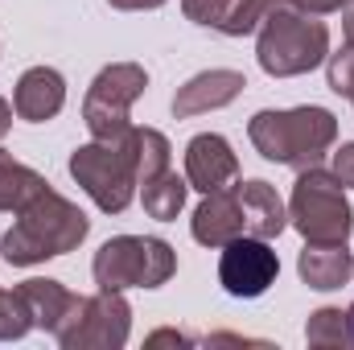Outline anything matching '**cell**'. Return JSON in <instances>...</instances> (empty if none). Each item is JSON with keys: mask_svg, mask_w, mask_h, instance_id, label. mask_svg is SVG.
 <instances>
[{"mask_svg": "<svg viewBox=\"0 0 354 350\" xmlns=\"http://www.w3.org/2000/svg\"><path fill=\"white\" fill-rule=\"evenodd\" d=\"M91 231V219L71 202L62 198L58 190H41L29 206L17 210V223L12 231L0 239V256L12 268H33V264H46L54 256H66L75 252Z\"/></svg>", "mask_w": 354, "mask_h": 350, "instance_id": "cell-1", "label": "cell"}, {"mask_svg": "<svg viewBox=\"0 0 354 350\" xmlns=\"http://www.w3.org/2000/svg\"><path fill=\"white\" fill-rule=\"evenodd\" d=\"M248 136L256 145V153L272 165H288V169H309L322 165V157L334 149L338 140V116L326 107H288V111H256L248 124Z\"/></svg>", "mask_w": 354, "mask_h": 350, "instance_id": "cell-2", "label": "cell"}, {"mask_svg": "<svg viewBox=\"0 0 354 350\" xmlns=\"http://www.w3.org/2000/svg\"><path fill=\"white\" fill-rule=\"evenodd\" d=\"M256 58L268 79H297L330 58V29L313 12L284 4L256 29Z\"/></svg>", "mask_w": 354, "mask_h": 350, "instance_id": "cell-3", "label": "cell"}, {"mask_svg": "<svg viewBox=\"0 0 354 350\" xmlns=\"http://www.w3.org/2000/svg\"><path fill=\"white\" fill-rule=\"evenodd\" d=\"M288 227H297L305 243H346L354 231V206L346 198V185L322 165L301 169L288 198Z\"/></svg>", "mask_w": 354, "mask_h": 350, "instance_id": "cell-4", "label": "cell"}, {"mask_svg": "<svg viewBox=\"0 0 354 350\" xmlns=\"http://www.w3.org/2000/svg\"><path fill=\"white\" fill-rule=\"evenodd\" d=\"M177 272V252L157 239V235H115L107 239L95 260H91V276L99 288H161L169 284Z\"/></svg>", "mask_w": 354, "mask_h": 350, "instance_id": "cell-5", "label": "cell"}, {"mask_svg": "<svg viewBox=\"0 0 354 350\" xmlns=\"http://www.w3.org/2000/svg\"><path fill=\"white\" fill-rule=\"evenodd\" d=\"M71 177L83 185L91 202L103 210V214H124L136 198V161H132V149L128 140H91L79 145L71 153Z\"/></svg>", "mask_w": 354, "mask_h": 350, "instance_id": "cell-6", "label": "cell"}, {"mask_svg": "<svg viewBox=\"0 0 354 350\" xmlns=\"http://www.w3.org/2000/svg\"><path fill=\"white\" fill-rule=\"evenodd\" d=\"M149 75L136 62H111L95 75L83 99V124L95 140H120L132 128V103L145 95Z\"/></svg>", "mask_w": 354, "mask_h": 350, "instance_id": "cell-7", "label": "cell"}, {"mask_svg": "<svg viewBox=\"0 0 354 350\" xmlns=\"http://www.w3.org/2000/svg\"><path fill=\"white\" fill-rule=\"evenodd\" d=\"M132 334V305L115 288H99L95 297H83L79 317L58 334L62 350H120Z\"/></svg>", "mask_w": 354, "mask_h": 350, "instance_id": "cell-8", "label": "cell"}, {"mask_svg": "<svg viewBox=\"0 0 354 350\" xmlns=\"http://www.w3.org/2000/svg\"><path fill=\"white\" fill-rule=\"evenodd\" d=\"M280 276V260L272 252L268 239H256V235H239L223 248V260H218V280L231 297L239 301H256L264 297L268 288L276 284Z\"/></svg>", "mask_w": 354, "mask_h": 350, "instance_id": "cell-9", "label": "cell"}, {"mask_svg": "<svg viewBox=\"0 0 354 350\" xmlns=\"http://www.w3.org/2000/svg\"><path fill=\"white\" fill-rule=\"evenodd\" d=\"M185 181L198 194H214L239 181V157L227 136L218 132H198L185 145Z\"/></svg>", "mask_w": 354, "mask_h": 350, "instance_id": "cell-10", "label": "cell"}, {"mask_svg": "<svg viewBox=\"0 0 354 350\" xmlns=\"http://www.w3.org/2000/svg\"><path fill=\"white\" fill-rule=\"evenodd\" d=\"M17 293H21V301H25L33 326H37V330H50L54 338H58V334L79 317V309H83V297L71 293L62 280H50V276H33V280L17 284Z\"/></svg>", "mask_w": 354, "mask_h": 350, "instance_id": "cell-11", "label": "cell"}, {"mask_svg": "<svg viewBox=\"0 0 354 350\" xmlns=\"http://www.w3.org/2000/svg\"><path fill=\"white\" fill-rule=\"evenodd\" d=\"M243 87H248V79H243L239 71H227V66H218V71H202V75H194L185 87H177L174 116L177 120H194V116L218 111V107L235 103V99L243 95Z\"/></svg>", "mask_w": 354, "mask_h": 350, "instance_id": "cell-12", "label": "cell"}, {"mask_svg": "<svg viewBox=\"0 0 354 350\" xmlns=\"http://www.w3.org/2000/svg\"><path fill=\"white\" fill-rule=\"evenodd\" d=\"M189 235L202 248H227L231 239L248 235L243 210H239V198H235V185L214 190V194H202V202H198V210L189 219Z\"/></svg>", "mask_w": 354, "mask_h": 350, "instance_id": "cell-13", "label": "cell"}, {"mask_svg": "<svg viewBox=\"0 0 354 350\" xmlns=\"http://www.w3.org/2000/svg\"><path fill=\"white\" fill-rule=\"evenodd\" d=\"M62 103H66V79L54 66H29L12 87V111L17 120H29V124L54 120Z\"/></svg>", "mask_w": 354, "mask_h": 350, "instance_id": "cell-14", "label": "cell"}, {"mask_svg": "<svg viewBox=\"0 0 354 350\" xmlns=\"http://www.w3.org/2000/svg\"><path fill=\"white\" fill-rule=\"evenodd\" d=\"M235 198H239V210H243V227L248 235L256 239H276L284 227H288V206L280 202L276 185H268L264 177H252V181H235Z\"/></svg>", "mask_w": 354, "mask_h": 350, "instance_id": "cell-15", "label": "cell"}, {"mask_svg": "<svg viewBox=\"0 0 354 350\" xmlns=\"http://www.w3.org/2000/svg\"><path fill=\"white\" fill-rule=\"evenodd\" d=\"M297 276L317 293H334L354 276V256L346 243H305L297 256Z\"/></svg>", "mask_w": 354, "mask_h": 350, "instance_id": "cell-16", "label": "cell"}, {"mask_svg": "<svg viewBox=\"0 0 354 350\" xmlns=\"http://www.w3.org/2000/svg\"><path fill=\"white\" fill-rule=\"evenodd\" d=\"M46 185H50V181L37 174V169L21 165L12 153H4V149H0V210L17 214V210H21V206H29Z\"/></svg>", "mask_w": 354, "mask_h": 350, "instance_id": "cell-17", "label": "cell"}, {"mask_svg": "<svg viewBox=\"0 0 354 350\" xmlns=\"http://www.w3.org/2000/svg\"><path fill=\"white\" fill-rule=\"evenodd\" d=\"M185 194H189V181L185 177H177L174 169L157 174L153 181H145V190H140L145 214L157 219V223H174L177 214L185 210Z\"/></svg>", "mask_w": 354, "mask_h": 350, "instance_id": "cell-18", "label": "cell"}, {"mask_svg": "<svg viewBox=\"0 0 354 350\" xmlns=\"http://www.w3.org/2000/svg\"><path fill=\"white\" fill-rule=\"evenodd\" d=\"M124 140H128V149H132V161H136V177H140V185L169 169L174 149H169L165 132H157V128H128Z\"/></svg>", "mask_w": 354, "mask_h": 350, "instance_id": "cell-19", "label": "cell"}, {"mask_svg": "<svg viewBox=\"0 0 354 350\" xmlns=\"http://www.w3.org/2000/svg\"><path fill=\"white\" fill-rule=\"evenodd\" d=\"M305 342L313 350H342L351 347V317L342 313V309H317V313H309V322H305Z\"/></svg>", "mask_w": 354, "mask_h": 350, "instance_id": "cell-20", "label": "cell"}, {"mask_svg": "<svg viewBox=\"0 0 354 350\" xmlns=\"http://www.w3.org/2000/svg\"><path fill=\"white\" fill-rule=\"evenodd\" d=\"M284 4H292V0H239L235 12L227 17V25H223L218 33H227V37H248V33H256L268 17H272L276 8H284Z\"/></svg>", "mask_w": 354, "mask_h": 350, "instance_id": "cell-21", "label": "cell"}, {"mask_svg": "<svg viewBox=\"0 0 354 350\" xmlns=\"http://www.w3.org/2000/svg\"><path fill=\"white\" fill-rule=\"evenodd\" d=\"M33 330V317L17 288H0V342H17Z\"/></svg>", "mask_w": 354, "mask_h": 350, "instance_id": "cell-22", "label": "cell"}, {"mask_svg": "<svg viewBox=\"0 0 354 350\" xmlns=\"http://www.w3.org/2000/svg\"><path fill=\"white\" fill-rule=\"evenodd\" d=\"M235 4H239V0H181V12H185V21H194V25L223 29L227 17L235 12Z\"/></svg>", "mask_w": 354, "mask_h": 350, "instance_id": "cell-23", "label": "cell"}, {"mask_svg": "<svg viewBox=\"0 0 354 350\" xmlns=\"http://www.w3.org/2000/svg\"><path fill=\"white\" fill-rule=\"evenodd\" d=\"M326 83H330L334 95L354 99V46H342L338 54H330V62H326Z\"/></svg>", "mask_w": 354, "mask_h": 350, "instance_id": "cell-24", "label": "cell"}, {"mask_svg": "<svg viewBox=\"0 0 354 350\" xmlns=\"http://www.w3.org/2000/svg\"><path fill=\"white\" fill-rule=\"evenodd\" d=\"M330 174L338 177L346 190H354V140H346L342 149H334V169Z\"/></svg>", "mask_w": 354, "mask_h": 350, "instance_id": "cell-25", "label": "cell"}, {"mask_svg": "<svg viewBox=\"0 0 354 350\" xmlns=\"http://www.w3.org/2000/svg\"><path fill=\"white\" fill-rule=\"evenodd\" d=\"M301 12H313V17H330V12H342L351 0H292Z\"/></svg>", "mask_w": 354, "mask_h": 350, "instance_id": "cell-26", "label": "cell"}, {"mask_svg": "<svg viewBox=\"0 0 354 350\" xmlns=\"http://www.w3.org/2000/svg\"><path fill=\"white\" fill-rule=\"evenodd\" d=\"M107 4L120 12H145V8H161L165 0H107Z\"/></svg>", "mask_w": 354, "mask_h": 350, "instance_id": "cell-27", "label": "cell"}, {"mask_svg": "<svg viewBox=\"0 0 354 350\" xmlns=\"http://www.w3.org/2000/svg\"><path fill=\"white\" fill-rule=\"evenodd\" d=\"M12 116H17V111H12V103H8V99H0V140H4V136H8V128H12Z\"/></svg>", "mask_w": 354, "mask_h": 350, "instance_id": "cell-28", "label": "cell"}, {"mask_svg": "<svg viewBox=\"0 0 354 350\" xmlns=\"http://www.w3.org/2000/svg\"><path fill=\"white\" fill-rule=\"evenodd\" d=\"M342 33H346V46H354V4L342 8Z\"/></svg>", "mask_w": 354, "mask_h": 350, "instance_id": "cell-29", "label": "cell"}, {"mask_svg": "<svg viewBox=\"0 0 354 350\" xmlns=\"http://www.w3.org/2000/svg\"><path fill=\"white\" fill-rule=\"evenodd\" d=\"M346 317H351V347H354V305L346 309Z\"/></svg>", "mask_w": 354, "mask_h": 350, "instance_id": "cell-30", "label": "cell"}, {"mask_svg": "<svg viewBox=\"0 0 354 350\" xmlns=\"http://www.w3.org/2000/svg\"><path fill=\"white\" fill-rule=\"evenodd\" d=\"M351 4H354V0H351Z\"/></svg>", "mask_w": 354, "mask_h": 350, "instance_id": "cell-31", "label": "cell"}]
</instances>
